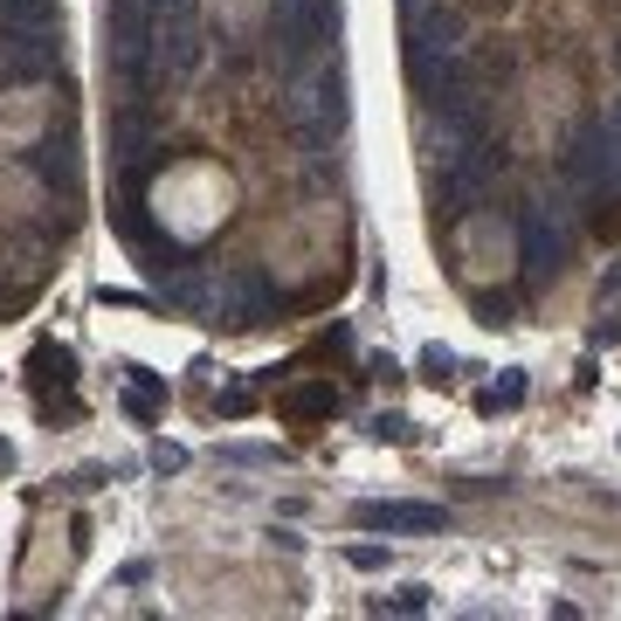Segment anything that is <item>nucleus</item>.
<instances>
[{
  "label": "nucleus",
  "instance_id": "1",
  "mask_svg": "<svg viewBox=\"0 0 621 621\" xmlns=\"http://www.w3.org/2000/svg\"><path fill=\"white\" fill-rule=\"evenodd\" d=\"M407 76H414V90H428V97L462 84V14L443 8V0L407 8Z\"/></svg>",
  "mask_w": 621,
  "mask_h": 621
},
{
  "label": "nucleus",
  "instance_id": "2",
  "mask_svg": "<svg viewBox=\"0 0 621 621\" xmlns=\"http://www.w3.org/2000/svg\"><path fill=\"white\" fill-rule=\"evenodd\" d=\"M498 166H504V152L490 145V139L483 145H462V152H443V173H435V221H462V215H470Z\"/></svg>",
  "mask_w": 621,
  "mask_h": 621
},
{
  "label": "nucleus",
  "instance_id": "3",
  "mask_svg": "<svg viewBox=\"0 0 621 621\" xmlns=\"http://www.w3.org/2000/svg\"><path fill=\"white\" fill-rule=\"evenodd\" d=\"M200 0H152V63H160L173 84H187L200 69Z\"/></svg>",
  "mask_w": 621,
  "mask_h": 621
},
{
  "label": "nucleus",
  "instance_id": "4",
  "mask_svg": "<svg viewBox=\"0 0 621 621\" xmlns=\"http://www.w3.org/2000/svg\"><path fill=\"white\" fill-rule=\"evenodd\" d=\"M566 187H580L587 200H601V194H621V132L614 124H593V132H580L574 145H566Z\"/></svg>",
  "mask_w": 621,
  "mask_h": 621
},
{
  "label": "nucleus",
  "instance_id": "5",
  "mask_svg": "<svg viewBox=\"0 0 621 621\" xmlns=\"http://www.w3.org/2000/svg\"><path fill=\"white\" fill-rule=\"evenodd\" d=\"M103 35H111V69L139 90L152 76V0H111L103 8Z\"/></svg>",
  "mask_w": 621,
  "mask_h": 621
},
{
  "label": "nucleus",
  "instance_id": "6",
  "mask_svg": "<svg viewBox=\"0 0 621 621\" xmlns=\"http://www.w3.org/2000/svg\"><path fill=\"white\" fill-rule=\"evenodd\" d=\"M518 263H525L532 291H546V283L566 270V236H559L546 200H525V215H518Z\"/></svg>",
  "mask_w": 621,
  "mask_h": 621
},
{
  "label": "nucleus",
  "instance_id": "7",
  "mask_svg": "<svg viewBox=\"0 0 621 621\" xmlns=\"http://www.w3.org/2000/svg\"><path fill=\"white\" fill-rule=\"evenodd\" d=\"M270 42L283 63H310L325 48V29H318V0H270Z\"/></svg>",
  "mask_w": 621,
  "mask_h": 621
},
{
  "label": "nucleus",
  "instance_id": "8",
  "mask_svg": "<svg viewBox=\"0 0 621 621\" xmlns=\"http://www.w3.org/2000/svg\"><path fill=\"white\" fill-rule=\"evenodd\" d=\"M367 532H449V511L443 504H407V498H373L352 511Z\"/></svg>",
  "mask_w": 621,
  "mask_h": 621
},
{
  "label": "nucleus",
  "instance_id": "9",
  "mask_svg": "<svg viewBox=\"0 0 621 621\" xmlns=\"http://www.w3.org/2000/svg\"><path fill=\"white\" fill-rule=\"evenodd\" d=\"M304 103H310V139L325 145V139L346 124V69L331 63V69L318 76V84H310V97H304Z\"/></svg>",
  "mask_w": 621,
  "mask_h": 621
},
{
  "label": "nucleus",
  "instance_id": "10",
  "mask_svg": "<svg viewBox=\"0 0 621 621\" xmlns=\"http://www.w3.org/2000/svg\"><path fill=\"white\" fill-rule=\"evenodd\" d=\"M29 166L48 179V187H63V194H76V145H69V132H42L35 145H29Z\"/></svg>",
  "mask_w": 621,
  "mask_h": 621
},
{
  "label": "nucleus",
  "instance_id": "11",
  "mask_svg": "<svg viewBox=\"0 0 621 621\" xmlns=\"http://www.w3.org/2000/svg\"><path fill=\"white\" fill-rule=\"evenodd\" d=\"M69 380H76V359H69V346H56V339H35V352H29V386H35V401H48V394H69Z\"/></svg>",
  "mask_w": 621,
  "mask_h": 621
},
{
  "label": "nucleus",
  "instance_id": "12",
  "mask_svg": "<svg viewBox=\"0 0 621 621\" xmlns=\"http://www.w3.org/2000/svg\"><path fill=\"white\" fill-rule=\"evenodd\" d=\"M276 414L283 422H325V414H339V386L331 380H297L276 394Z\"/></svg>",
  "mask_w": 621,
  "mask_h": 621
},
{
  "label": "nucleus",
  "instance_id": "13",
  "mask_svg": "<svg viewBox=\"0 0 621 621\" xmlns=\"http://www.w3.org/2000/svg\"><path fill=\"white\" fill-rule=\"evenodd\" d=\"M124 414H132V422H160L166 414V373L124 367Z\"/></svg>",
  "mask_w": 621,
  "mask_h": 621
},
{
  "label": "nucleus",
  "instance_id": "14",
  "mask_svg": "<svg viewBox=\"0 0 621 621\" xmlns=\"http://www.w3.org/2000/svg\"><path fill=\"white\" fill-rule=\"evenodd\" d=\"M518 401H525V373H504L498 386H483V394H477V407H483V414H498V407H518Z\"/></svg>",
  "mask_w": 621,
  "mask_h": 621
},
{
  "label": "nucleus",
  "instance_id": "15",
  "mask_svg": "<svg viewBox=\"0 0 621 621\" xmlns=\"http://www.w3.org/2000/svg\"><path fill=\"white\" fill-rule=\"evenodd\" d=\"M593 236H601V242H621V194H601V200H593Z\"/></svg>",
  "mask_w": 621,
  "mask_h": 621
},
{
  "label": "nucleus",
  "instance_id": "16",
  "mask_svg": "<svg viewBox=\"0 0 621 621\" xmlns=\"http://www.w3.org/2000/svg\"><path fill=\"white\" fill-rule=\"evenodd\" d=\"M422 380H428V386L456 380V352H449V346H428V352H422Z\"/></svg>",
  "mask_w": 621,
  "mask_h": 621
},
{
  "label": "nucleus",
  "instance_id": "17",
  "mask_svg": "<svg viewBox=\"0 0 621 621\" xmlns=\"http://www.w3.org/2000/svg\"><path fill=\"white\" fill-rule=\"evenodd\" d=\"M373 435H380V443H414V422H407V414H380Z\"/></svg>",
  "mask_w": 621,
  "mask_h": 621
},
{
  "label": "nucleus",
  "instance_id": "18",
  "mask_svg": "<svg viewBox=\"0 0 621 621\" xmlns=\"http://www.w3.org/2000/svg\"><path fill=\"white\" fill-rule=\"evenodd\" d=\"M380 608H394V614H422V608H428V587H401L394 601H380Z\"/></svg>",
  "mask_w": 621,
  "mask_h": 621
},
{
  "label": "nucleus",
  "instance_id": "19",
  "mask_svg": "<svg viewBox=\"0 0 621 621\" xmlns=\"http://www.w3.org/2000/svg\"><path fill=\"white\" fill-rule=\"evenodd\" d=\"M346 559L359 566V574H380V566H386V546H346Z\"/></svg>",
  "mask_w": 621,
  "mask_h": 621
},
{
  "label": "nucleus",
  "instance_id": "20",
  "mask_svg": "<svg viewBox=\"0 0 621 621\" xmlns=\"http://www.w3.org/2000/svg\"><path fill=\"white\" fill-rule=\"evenodd\" d=\"M477 318L483 325H511V297H477Z\"/></svg>",
  "mask_w": 621,
  "mask_h": 621
},
{
  "label": "nucleus",
  "instance_id": "21",
  "mask_svg": "<svg viewBox=\"0 0 621 621\" xmlns=\"http://www.w3.org/2000/svg\"><path fill=\"white\" fill-rule=\"evenodd\" d=\"M249 407H255L249 386H228V394H221V414H249Z\"/></svg>",
  "mask_w": 621,
  "mask_h": 621
},
{
  "label": "nucleus",
  "instance_id": "22",
  "mask_svg": "<svg viewBox=\"0 0 621 621\" xmlns=\"http://www.w3.org/2000/svg\"><path fill=\"white\" fill-rule=\"evenodd\" d=\"M152 462H160V470H179V462H187V449H173V443H160V449H152Z\"/></svg>",
  "mask_w": 621,
  "mask_h": 621
},
{
  "label": "nucleus",
  "instance_id": "23",
  "mask_svg": "<svg viewBox=\"0 0 621 621\" xmlns=\"http://www.w3.org/2000/svg\"><path fill=\"white\" fill-rule=\"evenodd\" d=\"M593 346H621V325H608V318H601V325H593Z\"/></svg>",
  "mask_w": 621,
  "mask_h": 621
},
{
  "label": "nucleus",
  "instance_id": "24",
  "mask_svg": "<svg viewBox=\"0 0 621 621\" xmlns=\"http://www.w3.org/2000/svg\"><path fill=\"white\" fill-rule=\"evenodd\" d=\"M0 470H14V449L8 443H0Z\"/></svg>",
  "mask_w": 621,
  "mask_h": 621
},
{
  "label": "nucleus",
  "instance_id": "25",
  "mask_svg": "<svg viewBox=\"0 0 621 621\" xmlns=\"http://www.w3.org/2000/svg\"><path fill=\"white\" fill-rule=\"evenodd\" d=\"M608 124H614V132H621V103H614V111H608Z\"/></svg>",
  "mask_w": 621,
  "mask_h": 621
}]
</instances>
